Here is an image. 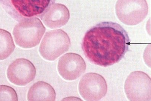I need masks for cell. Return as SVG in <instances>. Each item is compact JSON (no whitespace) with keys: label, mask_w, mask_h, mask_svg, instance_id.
Segmentation results:
<instances>
[{"label":"cell","mask_w":151,"mask_h":101,"mask_svg":"<svg viewBox=\"0 0 151 101\" xmlns=\"http://www.w3.org/2000/svg\"><path fill=\"white\" fill-rule=\"evenodd\" d=\"M128 34L121 26L104 21L92 27L81 43L85 56L91 62L107 67L119 62L129 50Z\"/></svg>","instance_id":"1"},{"label":"cell","mask_w":151,"mask_h":101,"mask_svg":"<svg viewBox=\"0 0 151 101\" xmlns=\"http://www.w3.org/2000/svg\"><path fill=\"white\" fill-rule=\"evenodd\" d=\"M55 2V0H0L6 12L15 21L40 17Z\"/></svg>","instance_id":"2"},{"label":"cell","mask_w":151,"mask_h":101,"mask_svg":"<svg viewBox=\"0 0 151 101\" xmlns=\"http://www.w3.org/2000/svg\"><path fill=\"white\" fill-rule=\"evenodd\" d=\"M45 32V28L40 19L36 17L19 21L13 31L17 45L24 49L38 45Z\"/></svg>","instance_id":"3"},{"label":"cell","mask_w":151,"mask_h":101,"mask_svg":"<svg viewBox=\"0 0 151 101\" xmlns=\"http://www.w3.org/2000/svg\"><path fill=\"white\" fill-rule=\"evenodd\" d=\"M71 45V40L67 33L60 29L52 30L46 33L39 52L45 59L54 61L67 52Z\"/></svg>","instance_id":"4"},{"label":"cell","mask_w":151,"mask_h":101,"mask_svg":"<svg viewBox=\"0 0 151 101\" xmlns=\"http://www.w3.org/2000/svg\"><path fill=\"white\" fill-rule=\"evenodd\" d=\"M115 10L118 18L123 24L136 25L146 18L148 5L146 0H118Z\"/></svg>","instance_id":"5"},{"label":"cell","mask_w":151,"mask_h":101,"mask_svg":"<svg viewBox=\"0 0 151 101\" xmlns=\"http://www.w3.org/2000/svg\"><path fill=\"white\" fill-rule=\"evenodd\" d=\"M151 78L142 71L131 73L127 78L124 90L128 99L131 101H150Z\"/></svg>","instance_id":"6"},{"label":"cell","mask_w":151,"mask_h":101,"mask_svg":"<svg viewBox=\"0 0 151 101\" xmlns=\"http://www.w3.org/2000/svg\"><path fill=\"white\" fill-rule=\"evenodd\" d=\"M79 92L86 101L100 100L106 96L107 85L105 79L101 75L95 73H86L79 82Z\"/></svg>","instance_id":"7"},{"label":"cell","mask_w":151,"mask_h":101,"mask_svg":"<svg viewBox=\"0 0 151 101\" xmlns=\"http://www.w3.org/2000/svg\"><path fill=\"white\" fill-rule=\"evenodd\" d=\"M36 70L29 60L24 58L17 59L9 66L7 76L9 80L14 85L24 86L34 80Z\"/></svg>","instance_id":"8"},{"label":"cell","mask_w":151,"mask_h":101,"mask_svg":"<svg viewBox=\"0 0 151 101\" xmlns=\"http://www.w3.org/2000/svg\"><path fill=\"white\" fill-rule=\"evenodd\" d=\"M86 65L84 59L76 53H69L60 58L58 70L63 78L67 80H76L85 72Z\"/></svg>","instance_id":"9"},{"label":"cell","mask_w":151,"mask_h":101,"mask_svg":"<svg viewBox=\"0 0 151 101\" xmlns=\"http://www.w3.org/2000/svg\"><path fill=\"white\" fill-rule=\"evenodd\" d=\"M40 18L49 28H59L65 25L68 22L70 18V11L65 5L61 4H54Z\"/></svg>","instance_id":"10"},{"label":"cell","mask_w":151,"mask_h":101,"mask_svg":"<svg viewBox=\"0 0 151 101\" xmlns=\"http://www.w3.org/2000/svg\"><path fill=\"white\" fill-rule=\"evenodd\" d=\"M54 89L48 83L39 81L30 87L27 95L28 101H51L55 100Z\"/></svg>","instance_id":"11"},{"label":"cell","mask_w":151,"mask_h":101,"mask_svg":"<svg viewBox=\"0 0 151 101\" xmlns=\"http://www.w3.org/2000/svg\"><path fill=\"white\" fill-rule=\"evenodd\" d=\"M15 47L11 34L6 30L0 29V60L9 57Z\"/></svg>","instance_id":"12"},{"label":"cell","mask_w":151,"mask_h":101,"mask_svg":"<svg viewBox=\"0 0 151 101\" xmlns=\"http://www.w3.org/2000/svg\"><path fill=\"white\" fill-rule=\"evenodd\" d=\"M0 101H18L16 92L11 87L0 85Z\"/></svg>","instance_id":"13"}]
</instances>
